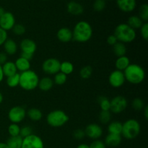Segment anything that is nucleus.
I'll list each match as a JSON object with an SVG mask.
<instances>
[{
    "instance_id": "obj_31",
    "label": "nucleus",
    "mask_w": 148,
    "mask_h": 148,
    "mask_svg": "<svg viewBox=\"0 0 148 148\" xmlns=\"http://www.w3.org/2000/svg\"><path fill=\"white\" fill-rule=\"evenodd\" d=\"M101 111H110V100L106 96H100L98 99Z\"/></svg>"
},
{
    "instance_id": "obj_15",
    "label": "nucleus",
    "mask_w": 148,
    "mask_h": 148,
    "mask_svg": "<svg viewBox=\"0 0 148 148\" xmlns=\"http://www.w3.org/2000/svg\"><path fill=\"white\" fill-rule=\"evenodd\" d=\"M20 47L23 53H31V54H34L37 49V46L34 40L30 38L23 39L20 42Z\"/></svg>"
},
{
    "instance_id": "obj_27",
    "label": "nucleus",
    "mask_w": 148,
    "mask_h": 148,
    "mask_svg": "<svg viewBox=\"0 0 148 148\" xmlns=\"http://www.w3.org/2000/svg\"><path fill=\"white\" fill-rule=\"evenodd\" d=\"M23 139L20 136L10 137L7 140V144L8 148H21L23 144Z\"/></svg>"
},
{
    "instance_id": "obj_8",
    "label": "nucleus",
    "mask_w": 148,
    "mask_h": 148,
    "mask_svg": "<svg viewBox=\"0 0 148 148\" xmlns=\"http://www.w3.org/2000/svg\"><path fill=\"white\" fill-rule=\"evenodd\" d=\"M61 62L55 58H49L42 64V69L49 75H56L60 72Z\"/></svg>"
},
{
    "instance_id": "obj_6",
    "label": "nucleus",
    "mask_w": 148,
    "mask_h": 148,
    "mask_svg": "<svg viewBox=\"0 0 148 148\" xmlns=\"http://www.w3.org/2000/svg\"><path fill=\"white\" fill-rule=\"evenodd\" d=\"M69 121V116L62 110H54L49 113L46 116L48 124L52 127L58 128L64 125Z\"/></svg>"
},
{
    "instance_id": "obj_2",
    "label": "nucleus",
    "mask_w": 148,
    "mask_h": 148,
    "mask_svg": "<svg viewBox=\"0 0 148 148\" xmlns=\"http://www.w3.org/2000/svg\"><path fill=\"white\" fill-rule=\"evenodd\" d=\"M123 72L126 80L134 85L140 84L145 78L144 69L137 64H130Z\"/></svg>"
},
{
    "instance_id": "obj_37",
    "label": "nucleus",
    "mask_w": 148,
    "mask_h": 148,
    "mask_svg": "<svg viewBox=\"0 0 148 148\" xmlns=\"http://www.w3.org/2000/svg\"><path fill=\"white\" fill-rule=\"evenodd\" d=\"M20 127L17 124H12V123L8 127V132L10 137H16L20 136Z\"/></svg>"
},
{
    "instance_id": "obj_24",
    "label": "nucleus",
    "mask_w": 148,
    "mask_h": 148,
    "mask_svg": "<svg viewBox=\"0 0 148 148\" xmlns=\"http://www.w3.org/2000/svg\"><path fill=\"white\" fill-rule=\"evenodd\" d=\"M143 23H144V22L141 20V18L139 16L132 15L129 17L127 24L129 26H130L132 28L136 30L137 29H140Z\"/></svg>"
},
{
    "instance_id": "obj_14",
    "label": "nucleus",
    "mask_w": 148,
    "mask_h": 148,
    "mask_svg": "<svg viewBox=\"0 0 148 148\" xmlns=\"http://www.w3.org/2000/svg\"><path fill=\"white\" fill-rule=\"evenodd\" d=\"M117 7L124 12H131L134 11L137 6L136 0H116Z\"/></svg>"
},
{
    "instance_id": "obj_10",
    "label": "nucleus",
    "mask_w": 148,
    "mask_h": 148,
    "mask_svg": "<svg viewBox=\"0 0 148 148\" xmlns=\"http://www.w3.org/2000/svg\"><path fill=\"white\" fill-rule=\"evenodd\" d=\"M21 148H44V144L39 136L33 134L23 139Z\"/></svg>"
},
{
    "instance_id": "obj_3",
    "label": "nucleus",
    "mask_w": 148,
    "mask_h": 148,
    "mask_svg": "<svg viewBox=\"0 0 148 148\" xmlns=\"http://www.w3.org/2000/svg\"><path fill=\"white\" fill-rule=\"evenodd\" d=\"M114 36L119 42L123 43H132L137 37L136 30L132 28L127 23H121L116 27Z\"/></svg>"
},
{
    "instance_id": "obj_51",
    "label": "nucleus",
    "mask_w": 148,
    "mask_h": 148,
    "mask_svg": "<svg viewBox=\"0 0 148 148\" xmlns=\"http://www.w3.org/2000/svg\"><path fill=\"white\" fill-rule=\"evenodd\" d=\"M4 12H5V10H4V9L3 8V7H0V17H1L3 14H4Z\"/></svg>"
},
{
    "instance_id": "obj_41",
    "label": "nucleus",
    "mask_w": 148,
    "mask_h": 148,
    "mask_svg": "<svg viewBox=\"0 0 148 148\" xmlns=\"http://www.w3.org/2000/svg\"><path fill=\"white\" fill-rule=\"evenodd\" d=\"M140 34L145 40H148V23H144L140 27Z\"/></svg>"
},
{
    "instance_id": "obj_13",
    "label": "nucleus",
    "mask_w": 148,
    "mask_h": 148,
    "mask_svg": "<svg viewBox=\"0 0 148 148\" xmlns=\"http://www.w3.org/2000/svg\"><path fill=\"white\" fill-rule=\"evenodd\" d=\"M84 131L85 136L94 140H98L103 134L102 127L97 124H88Z\"/></svg>"
},
{
    "instance_id": "obj_54",
    "label": "nucleus",
    "mask_w": 148,
    "mask_h": 148,
    "mask_svg": "<svg viewBox=\"0 0 148 148\" xmlns=\"http://www.w3.org/2000/svg\"><path fill=\"white\" fill-rule=\"evenodd\" d=\"M43 1H48V0H43Z\"/></svg>"
},
{
    "instance_id": "obj_44",
    "label": "nucleus",
    "mask_w": 148,
    "mask_h": 148,
    "mask_svg": "<svg viewBox=\"0 0 148 148\" xmlns=\"http://www.w3.org/2000/svg\"><path fill=\"white\" fill-rule=\"evenodd\" d=\"M8 38H7V31L4 30L0 27V46H2L6 41V40Z\"/></svg>"
},
{
    "instance_id": "obj_38",
    "label": "nucleus",
    "mask_w": 148,
    "mask_h": 148,
    "mask_svg": "<svg viewBox=\"0 0 148 148\" xmlns=\"http://www.w3.org/2000/svg\"><path fill=\"white\" fill-rule=\"evenodd\" d=\"M106 6V2L105 0H95L93 2V10L95 12H102Z\"/></svg>"
},
{
    "instance_id": "obj_26",
    "label": "nucleus",
    "mask_w": 148,
    "mask_h": 148,
    "mask_svg": "<svg viewBox=\"0 0 148 148\" xmlns=\"http://www.w3.org/2000/svg\"><path fill=\"white\" fill-rule=\"evenodd\" d=\"M108 131L109 134L121 135V131H122V124L117 121H112V122H111L108 124Z\"/></svg>"
},
{
    "instance_id": "obj_50",
    "label": "nucleus",
    "mask_w": 148,
    "mask_h": 148,
    "mask_svg": "<svg viewBox=\"0 0 148 148\" xmlns=\"http://www.w3.org/2000/svg\"><path fill=\"white\" fill-rule=\"evenodd\" d=\"M77 148H90V146L87 144H80L77 147Z\"/></svg>"
},
{
    "instance_id": "obj_34",
    "label": "nucleus",
    "mask_w": 148,
    "mask_h": 148,
    "mask_svg": "<svg viewBox=\"0 0 148 148\" xmlns=\"http://www.w3.org/2000/svg\"><path fill=\"white\" fill-rule=\"evenodd\" d=\"M66 79H67V75L59 72L55 75L53 81V83L56 84V85H62L66 82Z\"/></svg>"
},
{
    "instance_id": "obj_35",
    "label": "nucleus",
    "mask_w": 148,
    "mask_h": 148,
    "mask_svg": "<svg viewBox=\"0 0 148 148\" xmlns=\"http://www.w3.org/2000/svg\"><path fill=\"white\" fill-rule=\"evenodd\" d=\"M111 114L110 111H101L99 114V121L102 124H106L111 121Z\"/></svg>"
},
{
    "instance_id": "obj_5",
    "label": "nucleus",
    "mask_w": 148,
    "mask_h": 148,
    "mask_svg": "<svg viewBox=\"0 0 148 148\" xmlns=\"http://www.w3.org/2000/svg\"><path fill=\"white\" fill-rule=\"evenodd\" d=\"M141 127L138 121L134 119H130L127 120L122 124V137L127 140H134L140 134Z\"/></svg>"
},
{
    "instance_id": "obj_36",
    "label": "nucleus",
    "mask_w": 148,
    "mask_h": 148,
    "mask_svg": "<svg viewBox=\"0 0 148 148\" xmlns=\"http://www.w3.org/2000/svg\"><path fill=\"white\" fill-rule=\"evenodd\" d=\"M92 74V69L90 66H85L79 71V75L81 78L84 79H89Z\"/></svg>"
},
{
    "instance_id": "obj_39",
    "label": "nucleus",
    "mask_w": 148,
    "mask_h": 148,
    "mask_svg": "<svg viewBox=\"0 0 148 148\" xmlns=\"http://www.w3.org/2000/svg\"><path fill=\"white\" fill-rule=\"evenodd\" d=\"M12 30L13 33L17 36H23L26 32L25 27L21 24H15L12 29Z\"/></svg>"
},
{
    "instance_id": "obj_21",
    "label": "nucleus",
    "mask_w": 148,
    "mask_h": 148,
    "mask_svg": "<svg viewBox=\"0 0 148 148\" xmlns=\"http://www.w3.org/2000/svg\"><path fill=\"white\" fill-rule=\"evenodd\" d=\"M53 81L51 78L49 77H45L42 79H39L38 85V87L40 90L43 91V92H46L49 91L53 88Z\"/></svg>"
},
{
    "instance_id": "obj_7",
    "label": "nucleus",
    "mask_w": 148,
    "mask_h": 148,
    "mask_svg": "<svg viewBox=\"0 0 148 148\" xmlns=\"http://www.w3.org/2000/svg\"><path fill=\"white\" fill-rule=\"evenodd\" d=\"M128 101L125 97L117 95L110 101V111L114 114H120L127 108Z\"/></svg>"
},
{
    "instance_id": "obj_4",
    "label": "nucleus",
    "mask_w": 148,
    "mask_h": 148,
    "mask_svg": "<svg viewBox=\"0 0 148 148\" xmlns=\"http://www.w3.org/2000/svg\"><path fill=\"white\" fill-rule=\"evenodd\" d=\"M39 77L34 71L29 70L20 74V86L25 90H33L38 88Z\"/></svg>"
},
{
    "instance_id": "obj_45",
    "label": "nucleus",
    "mask_w": 148,
    "mask_h": 148,
    "mask_svg": "<svg viewBox=\"0 0 148 148\" xmlns=\"http://www.w3.org/2000/svg\"><path fill=\"white\" fill-rule=\"evenodd\" d=\"M117 42H118V40H117V38H116V36H114V34L110 35V36L107 38V43H108V44H109L110 46H113L114 45H115Z\"/></svg>"
},
{
    "instance_id": "obj_20",
    "label": "nucleus",
    "mask_w": 148,
    "mask_h": 148,
    "mask_svg": "<svg viewBox=\"0 0 148 148\" xmlns=\"http://www.w3.org/2000/svg\"><path fill=\"white\" fill-rule=\"evenodd\" d=\"M1 66H2V71L3 73H4V75L5 77H7L17 73V69L16 68L14 62H11V61H7Z\"/></svg>"
},
{
    "instance_id": "obj_9",
    "label": "nucleus",
    "mask_w": 148,
    "mask_h": 148,
    "mask_svg": "<svg viewBox=\"0 0 148 148\" xmlns=\"http://www.w3.org/2000/svg\"><path fill=\"white\" fill-rule=\"evenodd\" d=\"M26 116V111L22 106H14L8 112V119L12 124H17L23 121Z\"/></svg>"
},
{
    "instance_id": "obj_48",
    "label": "nucleus",
    "mask_w": 148,
    "mask_h": 148,
    "mask_svg": "<svg viewBox=\"0 0 148 148\" xmlns=\"http://www.w3.org/2000/svg\"><path fill=\"white\" fill-rule=\"evenodd\" d=\"M144 111V116H145V118L146 120L148 119V106H145L143 109Z\"/></svg>"
},
{
    "instance_id": "obj_29",
    "label": "nucleus",
    "mask_w": 148,
    "mask_h": 148,
    "mask_svg": "<svg viewBox=\"0 0 148 148\" xmlns=\"http://www.w3.org/2000/svg\"><path fill=\"white\" fill-rule=\"evenodd\" d=\"M74 71V65L70 62H61L60 64V72L64 75H70Z\"/></svg>"
},
{
    "instance_id": "obj_53",
    "label": "nucleus",
    "mask_w": 148,
    "mask_h": 148,
    "mask_svg": "<svg viewBox=\"0 0 148 148\" xmlns=\"http://www.w3.org/2000/svg\"><path fill=\"white\" fill-rule=\"evenodd\" d=\"M3 100H4V97H3V95H2V94H1V92H0V104H1V103H2Z\"/></svg>"
},
{
    "instance_id": "obj_47",
    "label": "nucleus",
    "mask_w": 148,
    "mask_h": 148,
    "mask_svg": "<svg viewBox=\"0 0 148 148\" xmlns=\"http://www.w3.org/2000/svg\"><path fill=\"white\" fill-rule=\"evenodd\" d=\"M21 57L24 58V59H27V60L30 61L31 59H33V54H31V53H23L22 52L21 53Z\"/></svg>"
},
{
    "instance_id": "obj_19",
    "label": "nucleus",
    "mask_w": 148,
    "mask_h": 148,
    "mask_svg": "<svg viewBox=\"0 0 148 148\" xmlns=\"http://www.w3.org/2000/svg\"><path fill=\"white\" fill-rule=\"evenodd\" d=\"M3 46H4V51L7 55L15 54L17 51V43L12 38H7Z\"/></svg>"
},
{
    "instance_id": "obj_33",
    "label": "nucleus",
    "mask_w": 148,
    "mask_h": 148,
    "mask_svg": "<svg viewBox=\"0 0 148 148\" xmlns=\"http://www.w3.org/2000/svg\"><path fill=\"white\" fill-rule=\"evenodd\" d=\"M132 106L134 111H140L144 109L145 105V102L143 99L140 98H136L132 102Z\"/></svg>"
},
{
    "instance_id": "obj_46",
    "label": "nucleus",
    "mask_w": 148,
    "mask_h": 148,
    "mask_svg": "<svg viewBox=\"0 0 148 148\" xmlns=\"http://www.w3.org/2000/svg\"><path fill=\"white\" fill-rule=\"evenodd\" d=\"M7 62V54L5 52H0V65L2 66Z\"/></svg>"
},
{
    "instance_id": "obj_11",
    "label": "nucleus",
    "mask_w": 148,
    "mask_h": 148,
    "mask_svg": "<svg viewBox=\"0 0 148 148\" xmlns=\"http://www.w3.org/2000/svg\"><path fill=\"white\" fill-rule=\"evenodd\" d=\"M15 24V17L10 12H5L0 17V27L5 31L12 30Z\"/></svg>"
},
{
    "instance_id": "obj_32",
    "label": "nucleus",
    "mask_w": 148,
    "mask_h": 148,
    "mask_svg": "<svg viewBox=\"0 0 148 148\" xmlns=\"http://www.w3.org/2000/svg\"><path fill=\"white\" fill-rule=\"evenodd\" d=\"M139 17L144 23H147L148 20V5L143 4L140 6L139 10Z\"/></svg>"
},
{
    "instance_id": "obj_40",
    "label": "nucleus",
    "mask_w": 148,
    "mask_h": 148,
    "mask_svg": "<svg viewBox=\"0 0 148 148\" xmlns=\"http://www.w3.org/2000/svg\"><path fill=\"white\" fill-rule=\"evenodd\" d=\"M33 134V130L29 126H24L22 128H20V136L22 138H25L28 136Z\"/></svg>"
},
{
    "instance_id": "obj_1",
    "label": "nucleus",
    "mask_w": 148,
    "mask_h": 148,
    "mask_svg": "<svg viewBox=\"0 0 148 148\" xmlns=\"http://www.w3.org/2000/svg\"><path fill=\"white\" fill-rule=\"evenodd\" d=\"M92 28L87 21H79L75 25L72 31V39L78 43L89 41L92 36Z\"/></svg>"
},
{
    "instance_id": "obj_55",
    "label": "nucleus",
    "mask_w": 148,
    "mask_h": 148,
    "mask_svg": "<svg viewBox=\"0 0 148 148\" xmlns=\"http://www.w3.org/2000/svg\"><path fill=\"white\" fill-rule=\"evenodd\" d=\"M105 1H106V0H105Z\"/></svg>"
},
{
    "instance_id": "obj_17",
    "label": "nucleus",
    "mask_w": 148,
    "mask_h": 148,
    "mask_svg": "<svg viewBox=\"0 0 148 148\" xmlns=\"http://www.w3.org/2000/svg\"><path fill=\"white\" fill-rule=\"evenodd\" d=\"M56 36L59 41L68 43L72 40V31L68 27H62L57 31Z\"/></svg>"
},
{
    "instance_id": "obj_30",
    "label": "nucleus",
    "mask_w": 148,
    "mask_h": 148,
    "mask_svg": "<svg viewBox=\"0 0 148 148\" xmlns=\"http://www.w3.org/2000/svg\"><path fill=\"white\" fill-rule=\"evenodd\" d=\"M6 82H7V86L10 88H16L20 85V74L16 73L15 75L8 77L7 78Z\"/></svg>"
},
{
    "instance_id": "obj_52",
    "label": "nucleus",
    "mask_w": 148,
    "mask_h": 148,
    "mask_svg": "<svg viewBox=\"0 0 148 148\" xmlns=\"http://www.w3.org/2000/svg\"><path fill=\"white\" fill-rule=\"evenodd\" d=\"M0 148H8L7 144L4 143H0Z\"/></svg>"
},
{
    "instance_id": "obj_18",
    "label": "nucleus",
    "mask_w": 148,
    "mask_h": 148,
    "mask_svg": "<svg viewBox=\"0 0 148 148\" xmlns=\"http://www.w3.org/2000/svg\"><path fill=\"white\" fill-rule=\"evenodd\" d=\"M121 135H119V134H109L108 133V135L105 138V143L106 146L111 147H118L121 143Z\"/></svg>"
},
{
    "instance_id": "obj_43",
    "label": "nucleus",
    "mask_w": 148,
    "mask_h": 148,
    "mask_svg": "<svg viewBox=\"0 0 148 148\" xmlns=\"http://www.w3.org/2000/svg\"><path fill=\"white\" fill-rule=\"evenodd\" d=\"M89 146L90 148H106L105 143L99 140H96L93 141L91 143L90 145Z\"/></svg>"
},
{
    "instance_id": "obj_28",
    "label": "nucleus",
    "mask_w": 148,
    "mask_h": 148,
    "mask_svg": "<svg viewBox=\"0 0 148 148\" xmlns=\"http://www.w3.org/2000/svg\"><path fill=\"white\" fill-rule=\"evenodd\" d=\"M113 51L114 54L118 57L125 56L127 53V47L124 43L118 41L115 45L113 46Z\"/></svg>"
},
{
    "instance_id": "obj_22",
    "label": "nucleus",
    "mask_w": 148,
    "mask_h": 148,
    "mask_svg": "<svg viewBox=\"0 0 148 148\" xmlns=\"http://www.w3.org/2000/svg\"><path fill=\"white\" fill-rule=\"evenodd\" d=\"M130 60L127 56H120V57L117 58L116 61L115 62V66L116 70L121 71L124 72L126 69L129 66L130 64Z\"/></svg>"
},
{
    "instance_id": "obj_16",
    "label": "nucleus",
    "mask_w": 148,
    "mask_h": 148,
    "mask_svg": "<svg viewBox=\"0 0 148 148\" xmlns=\"http://www.w3.org/2000/svg\"><path fill=\"white\" fill-rule=\"evenodd\" d=\"M66 10L69 14L72 15H80L83 13L84 8L82 4L75 1H71L66 5Z\"/></svg>"
},
{
    "instance_id": "obj_12",
    "label": "nucleus",
    "mask_w": 148,
    "mask_h": 148,
    "mask_svg": "<svg viewBox=\"0 0 148 148\" xmlns=\"http://www.w3.org/2000/svg\"><path fill=\"white\" fill-rule=\"evenodd\" d=\"M125 81L126 79L124 77V72L119 70H116V69L113 71L108 77V82L113 88H120L124 85Z\"/></svg>"
},
{
    "instance_id": "obj_23",
    "label": "nucleus",
    "mask_w": 148,
    "mask_h": 148,
    "mask_svg": "<svg viewBox=\"0 0 148 148\" xmlns=\"http://www.w3.org/2000/svg\"><path fill=\"white\" fill-rule=\"evenodd\" d=\"M14 64H15L16 68H17V70L21 72H25V71L29 70L30 69V61L27 60V59H24L21 56L17 59Z\"/></svg>"
},
{
    "instance_id": "obj_25",
    "label": "nucleus",
    "mask_w": 148,
    "mask_h": 148,
    "mask_svg": "<svg viewBox=\"0 0 148 148\" xmlns=\"http://www.w3.org/2000/svg\"><path fill=\"white\" fill-rule=\"evenodd\" d=\"M26 115L28 116V118L30 119L31 121H38L43 117V114H42L41 111L38 108H32L27 111V112L26 113Z\"/></svg>"
},
{
    "instance_id": "obj_49",
    "label": "nucleus",
    "mask_w": 148,
    "mask_h": 148,
    "mask_svg": "<svg viewBox=\"0 0 148 148\" xmlns=\"http://www.w3.org/2000/svg\"><path fill=\"white\" fill-rule=\"evenodd\" d=\"M4 75L2 71V66H1V65H0V82H2V80L4 79Z\"/></svg>"
},
{
    "instance_id": "obj_42",
    "label": "nucleus",
    "mask_w": 148,
    "mask_h": 148,
    "mask_svg": "<svg viewBox=\"0 0 148 148\" xmlns=\"http://www.w3.org/2000/svg\"><path fill=\"white\" fill-rule=\"evenodd\" d=\"M73 137H75V139H76L77 140H83L85 137V131L82 130H80V129L76 130L73 132Z\"/></svg>"
}]
</instances>
